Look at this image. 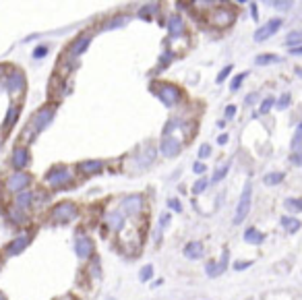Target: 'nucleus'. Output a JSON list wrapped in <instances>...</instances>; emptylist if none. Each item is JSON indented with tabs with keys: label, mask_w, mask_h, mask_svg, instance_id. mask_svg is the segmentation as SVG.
I'll use <instances>...</instances> for the list:
<instances>
[{
	"label": "nucleus",
	"mask_w": 302,
	"mask_h": 300,
	"mask_svg": "<svg viewBox=\"0 0 302 300\" xmlns=\"http://www.w3.org/2000/svg\"><path fill=\"white\" fill-rule=\"evenodd\" d=\"M154 93L160 97V102L166 106V108H174L182 97L180 87H176V85H172V83H158L154 87Z\"/></svg>",
	"instance_id": "f257e3e1"
},
{
	"label": "nucleus",
	"mask_w": 302,
	"mask_h": 300,
	"mask_svg": "<svg viewBox=\"0 0 302 300\" xmlns=\"http://www.w3.org/2000/svg\"><path fill=\"white\" fill-rule=\"evenodd\" d=\"M54 114H56L54 106H44V108H39V110L31 116V120H29V131H31L33 135H39L41 131H46L48 124L54 120Z\"/></svg>",
	"instance_id": "f03ea898"
},
{
	"label": "nucleus",
	"mask_w": 302,
	"mask_h": 300,
	"mask_svg": "<svg viewBox=\"0 0 302 300\" xmlns=\"http://www.w3.org/2000/svg\"><path fill=\"white\" fill-rule=\"evenodd\" d=\"M77 216H79V209H77V205H75L73 201L56 203V205L52 207V211H50V218H52V222H56V224H69V222H73Z\"/></svg>",
	"instance_id": "7ed1b4c3"
},
{
	"label": "nucleus",
	"mask_w": 302,
	"mask_h": 300,
	"mask_svg": "<svg viewBox=\"0 0 302 300\" xmlns=\"http://www.w3.org/2000/svg\"><path fill=\"white\" fill-rule=\"evenodd\" d=\"M73 180V172L67 166H54L46 172V184H50L52 188H62L71 184Z\"/></svg>",
	"instance_id": "20e7f679"
},
{
	"label": "nucleus",
	"mask_w": 302,
	"mask_h": 300,
	"mask_svg": "<svg viewBox=\"0 0 302 300\" xmlns=\"http://www.w3.org/2000/svg\"><path fill=\"white\" fill-rule=\"evenodd\" d=\"M250 199H253V184H250V180H246L244 188H242V195L238 199V207H236V211H234V220H232L236 226L246 220L248 211H250Z\"/></svg>",
	"instance_id": "39448f33"
},
{
	"label": "nucleus",
	"mask_w": 302,
	"mask_h": 300,
	"mask_svg": "<svg viewBox=\"0 0 302 300\" xmlns=\"http://www.w3.org/2000/svg\"><path fill=\"white\" fill-rule=\"evenodd\" d=\"M31 180H33V176H31L29 172H13V174H9L7 180H5V188H7L9 192H15V195H19V192L27 190V186L31 184Z\"/></svg>",
	"instance_id": "423d86ee"
},
{
	"label": "nucleus",
	"mask_w": 302,
	"mask_h": 300,
	"mask_svg": "<svg viewBox=\"0 0 302 300\" xmlns=\"http://www.w3.org/2000/svg\"><path fill=\"white\" fill-rule=\"evenodd\" d=\"M31 162V152L27 145H17L11 154V166L15 168V172H25V168Z\"/></svg>",
	"instance_id": "0eeeda50"
},
{
	"label": "nucleus",
	"mask_w": 302,
	"mask_h": 300,
	"mask_svg": "<svg viewBox=\"0 0 302 300\" xmlns=\"http://www.w3.org/2000/svg\"><path fill=\"white\" fill-rule=\"evenodd\" d=\"M27 87V81H25V75L21 71H11L7 77H5V89L9 93H23Z\"/></svg>",
	"instance_id": "6e6552de"
},
{
	"label": "nucleus",
	"mask_w": 302,
	"mask_h": 300,
	"mask_svg": "<svg viewBox=\"0 0 302 300\" xmlns=\"http://www.w3.org/2000/svg\"><path fill=\"white\" fill-rule=\"evenodd\" d=\"M31 242V234H19V236H15L7 246H5V257H17L21 255Z\"/></svg>",
	"instance_id": "1a4fd4ad"
},
{
	"label": "nucleus",
	"mask_w": 302,
	"mask_h": 300,
	"mask_svg": "<svg viewBox=\"0 0 302 300\" xmlns=\"http://www.w3.org/2000/svg\"><path fill=\"white\" fill-rule=\"evenodd\" d=\"M279 27H282V19H271L267 25H261V27H257L255 29V33H253V39L255 41H265V39H269L271 35H275L277 31H279Z\"/></svg>",
	"instance_id": "9d476101"
},
{
	"label": "nucleus",
	"mask_w": 302,
	"mask_h": 300,
	"mask_svg": "<svg viewBox=\"0 0 302 300\" xmlns=\"http://www.w3.org/2000/svg\"><path fill=\"white\" fill-rule=\"evenodd\" d=\"M236 21V13L228 7H220V9H215L213 15H211V23L213 25H218V27H228L232 25Z\"/></svg>",
	"instance_id": "9b49d317"
},
{
	"label": "nucleus",
	"mask_w": 302,
	"mask_h": 300,
	"mask_svg": "<svg viewBox=\"0 0 302 300\" xmlns=\"http://www.w3.org/2000/svg\"><path fill=\"white\" fill-rule=\"evenodd\" d=\"M124 216H139L141 209H143V197L141 195H126L122 199V205H120Z\"/></svg>",
	"instance_id": "f8f14e48"
},
{
	"label": "nucleus",
	"mask_w": 302,
	"mask_h": 300,
	"mask_svg": "<svg viewBox=\"0 0 302 300\" xmlns=\"http://www.w3.org/2000/svg\"><path fill=\"white\" fill-rule=\"evenodd\" d=\"M75 253L79 259H89L93 255V240L87 236V234H79L75 240Z\"/></svg>",
	"instance_id": "ddd939ff"
},
{
	"label": "nucleus",
	"mask_w": 302,
	"mask_h": 300,
	"mask_svg": "<svg viewBox=\"0 0 302 300\" xmlns=\"http://www.w3.org/2000/svg\"><path fill=\"white\" fill-rule=\"evenodd\" d=\"M160 152L164 158H176L182 152V143L176 137H164V141L160 145Z\"/></svg>",
	"instance_id": "4468645a"
},
{
	"label": "nucleus",
	"mask_w": 302,
	"mask_h": 300,
	"mask_svg": "<svg viewBox=\"0 0 302 300\" xmlns=\"http://www.w3.org/2000/svg\"><path fill=\"white\" fill-rule=\"evenodd\" d=\"M104 170V162L102 160H83L77 164V172L83 176H95Z\"/></svg>",
	"instance_id": "2eb2a0df"
},
{
	"label": "nucleus",
	"mask_w": 302,
	"mask_h": 300,
	"mask_svg": "<svg viewBox=\"0 0 302 300\" xmlns=\"http://www.w3.org/2000/svg\"><path fill=\"white\" fill-rule=\"evenodd\" d=\"M156 156H158V149H156V145H147V147L143 149V152L139 154V158H137V168H139V170H145V168H149L151 164H154Z\"/></svg>",
	"instance_id": "dca6fc26"
},
{
	"label": "nucleus",
	"mask_w": 302,
	"mask_h": 300,
	"mask_svg": "<svg viewBox=\"0 0 302 300\" xmlns=\"http://www.w3.org/2000/svg\"><path fill=\"white\" fill-rule=\"evenodd\" d=\"M89 44H91V35L89 33H83V35H79L73 44L69 46V54L71 56H81L85 50L89 48Z\"/></svg>",
	"instance_id": "f3484780"
},
{
	"label": "nucleus",
	"mask_w": 302,
	"mask_h": 300,
	"mask_svg": "<svg viewBox=\"0 0 302 300\" xmlns=\"http://www.w3.org/2000/svg\"><path fill=\"white\" fill-rule=\"evenodd\" d=\"M168 31L172 37H180L186 33V23H184V19L180 15H172L170 21H168Z\"/></svg>",
	"instance_id": "a211bd4d"
},
{
	"label": "nucleus",
	"mask_w": 302,
	"mask_h": 300,
	"mask_svg": "<svg viewBox=\"0 0 302 300\" xmlns=\"http://www.w3.org/2000/svg\"><path fill=\"white\" fill-rule=\"evenodd\" d=\"M19 114H21V106H19V104H11L9 110H7V116H5V120H3V131H5V133H9L11 128L15 126V122L19 120Z\"/></svg>",
	"instance_id": "6ab92c4d"
},
{
	"label": "nucleus",
	"mask_w": 302,
	"mask_h": 300,
	"mask_svg": "<svg viewBox=\"0 0 302 300\" xmlns=\"http://www.w3.org/2000/svg\"><path fill=\"white\" fill-rule=\"evenodd\" d=\"M33 190H23V192H19V195H15V209L19 211H27L31 205H33Z\"/></svg>",
	"instance_id": "aec40b11"
},
{
	"label": "nucleus",
	"mask_w": 302,
	"mask_h": 300,
	"mask_svg": "<svg viewBox=\"0 0 302 300\" xmlns=\"http://www.w3.org/2000/svg\"><path fill=\"white\" fill-rule=\"evenodd\" d=\"M184 257L186 259H192V261H197L203 257V242L201 240H192L188 244H184Z\"/></svg>",
	"instance_id": "412c9836"
},
{
	"label": "nucleus",
	"mask_w": 302,
	"mask_h": 300,
	"mask_svg": "<svg viewBox=\"0 0 302 300\" xmlns=\"http://www.w3.org/2000/svg\"><path fill=\"white\" fill-rule=\"evenodd\" d=\"M244 240H246L248 244H263L265 234H263L261 230H257V228H248V230L244 232Z\"/></svg>",
	"instance_id": "4be33fe9"
},
{
	"label": "nucleus",
	"mask_w": 302,
	"mask_h": 300,
	"mask_svg": "<svg viewBox=\"0 0 302 300\" xmlns=\"http://www.w3.org/2000/svg\"><path fill=\"white\" fill-rule=\"evenodd\" d=\"M106 224L114 228V230H120L122 224H124V213L122 211H112V213H108L106 216Z\"/></svg>",
	"instance_id": "5701e85b"
},
{
	"label": "nucleus",
	"mask_w": 302,
	"mask_h": 300,
	"mask_svg": "<svg viewBox=\"0 0 302 300\" xmlns=\"http://www.w3.org/2000/svg\"><path fill=\"white\" fill-rule=\"evenodd\" d=\"M286 46L292 50V48H298L302 46V29H296V31H290L286 35Z\"/></svg>",
	"instance_id": "b1692460"
},
{
	"label": "nucleus",
	"mask_w": 302,
	"mask_h": 300,
	"mask_svg": "<svg viewBox=\"0 0 302 300\" xmlns=\"http://www.w3.org/2000/svg\"><path fill=\"white\" fill-rule=\"evenodd\" d=\"M284 178H286L284 172H269V174H265L263 182H265L267 186H277V184H282V182H284Z\"/></svg>",
	"instance_id": "393cba45"
},
{
	"label": "nucleus",
	"mask_w": 302,
	"mask_h": 300,
	"mask_svg": "<svg viewBox=\"0 0 302 300\" xmlns=\"http://www.w3.org/2000/svg\"><path fill=\"white\" fill-rule=\"evenodd\" d=\"M282 226H284V230H288L290 234H294V232H298V230H300L302 222H300V220H296V218H288V216H284V218H282Z\"/></svg>",
	"instance_id": "a878e982"
},
{
	"label": "nucleus",
	"mask_w": 302,
	"mask_h": 300,
	"mask_svg": "<svg viewBox=\"0 0 302 300\" xmlns=\"http://www.w3.org/2000/svg\"><path fill=\"white\" fill-rule=\"evenodd\" d=\"M282 58H279L277 54H259L255 58V64L257 67H265V64H273V62H279Z\"/></svg>",
	"instance_id": "bb28decb"
},
{
	"label": "nucleus",
	"mask_w": 302,
	"mask_h": 300,
	"mask_svg": "<svg viewBox=\"0 0 302 300\" xmlns=\"http://www.w3.org/2000/svg\"><path fill=\"white\" fill-rule=\"evenodd\" d=\"M207 186H209V178L201 176L195 184H192V195H203V192L207 190Z\"/></svg>",
	"instance_id": "cd10ccee"
},
{
	"label": "nucleus",
	"mask_w": 302,
	"mask_h": 300,
	"mask_svg": "<svg viewBox=\"0 0 302 300\" xmlns=\"http://www.w3.org/2000/svg\"><path fill=\"white\" fill-rule=\"evenodd\" d=\"M284 205H286V209H288V211H294V213L302 211V199H296V197H288V199L284 201Z\"/></svg>",
	"instance_id": "c85d7f7f"
},
{
	"label": "nucleus",
	"mask_w": 302,
	"mask_h": 300,
	"mask_svg": "<svg viewBox=\"0 0 302 300\" xmlns=\"http://www.w3.org/2000/svg\"><path fill=\"white\" fill-rule=\"evenodd\" d=\"M205 273H207L209 277H218V275H220V273H224V271H222L220 263H215V261H207V263H205Z\"/></svg>",
	"instance_id": "c756f323"
},
{
	"label": "nucleus",
	"mask_w": 302,
	"mask_h": 300,
	"mask_svg": "<svg viewBox=\"0 0 302 300\" xmlns=\"http://www.w3.org/2000/svg\"><path fill=\"white\" fill-rule=\"evenodd\" d=\"M271 108H275V99H273L271 95H267V97L261 102V106H259V114H267Z\"/></svg>",
	"instance_id": "7c9ffc66"
},
{
	"label": "nucleus",
	"mask_w": 302,
	"mask_h": 300,
	"mask_svg": "<svg viewBox=\"0 0 302 300\" xmlns=\"http://www.w3.org/2000/svg\"><path fill=\"white\" fill-rule=\"evenodd\" d=\"M244 79H246V73H238V75H236V77L232 79V83H230V91H238V89L242 87Z\"/></svg>",
	"instance_id": "2f4dec72"
},
{
	"label": "nucleus",
	"mask_w": 302,
	"mask_h": 300,
	"mask_svg": "<svg viewBox=\"0 0 302 300\" xmlns=\"http://www.w3.org/2000/svg\"><path fill=\"white\" fill-rule=\"evenodd\" d=\"M9 220H11L13 224H23V222H25V213L13 207V209L9 211Z\"/></svg>",
	"instance_id": "473e14b6"
},
{
	"label": "nucleus",
	"mask_w": 302,
	"mask_h": 300,
	"mask_svg": "<svg viewBox=\"0 0 302 300\" xmlns=\"http://www.w3.org/2000/svg\"><path fill=\"white\" fill-rule=\"evenodd\" d=\"M269 5H271L273 9H279V11H290V9L294 7L292 0H271Z\"/></svg>",
	"instance_id": "72a5a7b5"
},
{
	"label": "nucleus",
	"mask_w": 302,
	"mask_h": 300,
	"mask_svg": "<svg viewBox=\"0 0 302 300\" xmlns=\"http://www.w3.org/2000/svg\"><path fill=\"white\" fill-rule=\"evenodd\" d=\"M290 102H292V95L290 93H282V95H279V99L275 102V108L277 110H286L290 106Z\"/></svg>",
	"instance_id": "f704fd0d"
},
{
	"label": "nucleus",
	"mask_w": 302,
	"mask_h": 300,
	"mask_svg": "<svg viewBox=\"0 0 302 300\" xmlns=\"http://www.w3.org/2000/svg\"><path fill=\"white\" fill-rule=\"evenodd\" d=\"M228 170H230V164H224L222 168H218V170H215V174H213V178H211L209 182H220L222 178H226V174H228Z\"/></svg>",
	"instance_id": "c9c22d12"
},
{
	"label": "nucleus",
	"mask_w": 302,
	"mask_h": 300,
	"mask_svg": "<svg viewBox=\"0 0 302 300\" xmlns=\"http://www.w3.org/2000/svg\"><path fill=\"white\" fill-rule=\"evenodd\" d=\"M151 275H154V265H143L141 271H139V280L141 282H149Z\"/></svg>",
	"instance_id": "e433bc0d"
},
{
	"label": "nucleus",
	"mask_w": 302,
	"mask_h": 300,
	"mask_svg": "<svg viewBox=\"0 0 302 300\" xmlns=\"http://www.w3.org/2000/svg\"><path fill=\"white\" fill-rule=\"evenodd\" d=\"M124 23H128V17H126V15H124V17L120 15V17H116V19H112L110 23L106 25V29H116V27H120V25H124Z\"/></svg>",
	"instance_id": "4c0bfd02"
},
{
	"label": "nucleus",
	"mask_w": 302,
	"mask_h": 300,
	"mask_svg": "<svg viewBox=\"0 0 302 300\" xmlns=\"http://www.w3.org/2000/svg\"><path fill=\"white\" fill-rule=\"evenodd\" d=\"M232 69H234V67H232V64H228V67H224V69L220 71V75H218V77H215V83H224V81L228 79V75L232 73Z\"/></svg>",
	"instance_id": "58836bf2"
},
{
	"label": "nucleus",
	"mask_w": 302,
	"mask_h": 300,
	"mask_svg": "<svg viewBox=\"0 0 302 300\" xmlns=\"http://www.w3.org/2000/svg\"><path fill=\"white\" fill-rule=\"evenodd\" d=\"M292 154H298V152H302V135H298L296 133V137L292 139Z\"/></svg>",
	"instance_id": "ea45409f"
},
{
	"label": "nucleus",
	"mask_w": 302,
	"mask_h": 300,
	"mask_svg": "<svg viewBox=\"0 0 302 300\" xmlns=\"http://www.w3.org/2000/svg\"><path fill=\"white\" fill-rule=\"evenodd\" d=\"M46 54H48V46H46V44H41V46H37V48L33 50V58H35V60L44 58Z\"/></svg>",
	"instance_id": "a19ab883"
},
{
	"label": "nucleus",
	"mask_w": 302,
	"mask_h": 300,
	"mask_svg": "<svg viewBox=\"0 0 302 300\" xmlns=\"http://www.w3.org/2000/svg\"><path fill=\"white\" fill-rule=\"evenodd\" d=\"M209 154H211V145L203 143V145L199 147V162H203L205 158H209Z\"/></svg>",
	"instance_id": "79ce46f5"
},
{
	"label": "nucleus",
	"mask_w": 302,
	"mask_h": 300,
	"mask_svg": "<svg viewBox=\"0 0 302 300\" xmlns=\"http://www.w3.org/2000/svg\"><path fill=\"white\" fill-rule=\"evenodd\" d=\"M168 207H170L172 211H176V213H180V211H182V207H180V201H178L176 197H174V199H172V197L168 199Z\"/></svg>",
	"instance_id": "37998d69"
},
{
	"label": "nucleus",
	"mask_w": 302,
	"mask_h": 300,
	"mask_svg": "<svg viewBox=\"0 0 302 300\" xmlns=\"http://www.w3.org/2000/svg\"><path fill=\"white\" fill-rule=\"evenodd\" d=\"M192 172H195V174H205L207 172L205 162H195V166H192Z\"/></svg>",
	"instance_id": "c03bdc74"
},
{
	"label": "nucleus",
	"mask_w": 302,
	"mask_h": 300,
	"mask_svg": "<svg viewBox=\"0 0 302 300\" xmlns=\"http://www.w3.org/2000/svg\"><path fill=\"white\" fill-rule=\"evenodd\" d=\"M250 265H253V261H236V263H234V269H236V271H244V269H248Z\"/></svg>",
	"instance_id": "a18cd8bd"
},
{
	"label": "nucleus",
	"mask_w": 302,
	"mask_h": 300,
	"mask_svg": "<svg viewBox=\"0 0 302 300\" xmlns=\"http://www.w3.org/2000/svg\"><path fill=\"white\" fill-rule=\"evenodd\" d=\"M176 126H178V124H176V120H170V122H168V126L164 128V137H170V133L174 131Z\"/></svg>",
	"instance_id": "49530a36"
},
{
	"label": "nucleus",
	"mask_w": 302,
	"mask_h": 300,
	"mask_svg": "<svg viewBox=\"0 0 302 300\" xmlns=\"http://www.w3.org/2000/svg\"><path fill=\"white\" fill-rule=\"evenodd\" d=\"M290 162H292L294 166H302V152H298V154H292Z\"/></svg>",
	"instance_id": "de8ad7c7"
},
{
	"label": "nucleus",
	"mask_w": 302,
	"mask_h": 300,
	"mask_svg": "<svg viewBox=\"0 0 302 300\" xmlns=\"http://www.w3.org/2000/svg\"><path fill=\"white\" fill-rule=\"evenodd\" d=\"M168 222H170V213H164V216L160 218V230H164L168 226Z\"/></svg>",
	"instance_id": "09e8293b"
},
{
	"label": "nucleus",
	"mask_w": 302,
	"mask_h": 300,
	"mask_svg": "<svg viewBox=\"0 0 302 300\" xmlns=\"http://www.w3.org/2000/svg\"><path fill=\"white\" fill-rule=\"evenodd\" d=\"M220 267H222V271H226V267H228V251H224V255H222V261H220Z\"/></svg>",
	"instance_id": "8fccbe9b"
},
{
	"label": "nucleus",
	"mask_w": 302,
	"mask_h": 300,
	"mask_svg": "<svg viewBox=\"0 0 302 300\" xmlns=\"http://www.w3.org/2000/svg\"><path fill=\"white\" fill-rule=\"evenodd\" d=\"M234 114H236V106H234V104H230L228 108H226V118H232Z\"/></svg>",
	"instance_id": "3c124183"
},
{
	"label": "nucleus",
	"mask_w": 302,
	"mask_h": 300,
	"mask_svg": "<svg viewBox=\"0 0 302 300\" xmlns=\"http://www.w3.org/2000/svg\"><path fill=\"white\" fill-rule=\"evenodd\" d=\"M250 17L255 19V23L259 21V9H257V5H250Z\"/></svg>",
	"instance_id": "603ef678"
},
{
	"label": "nucleus",
	"mask_w": 302,
	"mask_h": 300,
	"mask_svg": "<svg viewBox=\"0 0 302 300\" xmlns=\"http://www.w3.org/2000/svg\"><path fill=\"white\" fill-rule=\"evenodd\" d=\"M228 143V135L226 133H222L220 137H218V145H226Z\"/></svg>",
	"instance_id": "864d4df0"
},
{
	"label": "nucleus",
	"mask_w": 302,
	"mask_h": 300,
	"mask_svg": "<svg viewBox=\"0 0 302 300\" xmlns=\"http://www.w3.org/2000/svg\"><path fill=\"white\" fill-rule=\"evenodd\" d=\"M290 54H294V56H302V46H298V48H292V50H290Z\"/></svg>",
	"instance_id": "5fc2aeb1"
},
{
	"label": "nucleus",
	"mask_w": 302,
	"mask_h": 300,
	"mask_svg": "<svg viewBox=\"0 0 302 300\" xmlns=\"http://www.w3.org/2000/svg\"><path fill=\"white\" fill-rule=\"evenodd\" d=\"M170 56H172L170 52H166V54L162 56V64H164V67H166V64H168V62H170Z\"/></svg>",
	"instance_id": "6e6d98bb"
},
{
	"label": "nucleus",
	"mask_w": 302,
	"mask_h": 300,
	"mask_svg": "<svg viewBox=\"0 0 302 300\" xmlns=\"http://www.w3.org/2000/svg\"><path fill=\"white\" fill-rule=\"evenodd\" d=\"M255 99H257V93H250V95H246V104H255Z\"/></svg>",
	"instance_id": "4d7b16f0"
},
{
	"label": "nucleus",
	"mask_w": 302,
	"mask_h": 300,
	"mask_svg": "<svg viewBox=\"0 0 302 300\" xmlns=\"http://www.w3.org/2000/svg\"><path fill=\"white\" fill-rule=\"evenodd\" d=\"M0 300H9V298H7V294H5V292H0Z\"/></svg>",
	"instance_id": "13d9d810"
},
{
	"label": "nucleus",
	"mask_w": 302,
	"mask_h": 300,
	"mask_svg": "<svg viewBox=\"0 0 302 300\" xmlns=\"http://www.w3.org/2000/svg\"><path fill=\"white\" fill-rule=\"evenodd\" d=\"M56 300H73L71 296H62V298H56Z\"/></svg>",
	"instance_id": "bf43d9fd"
},
{
	"label": "nucleus",
	"mask_w": 302,
	"mask_h": 300,
	"mask_svg": "<svg viewBox=\"0 0 302 300\" xmlns=\"http://www.w3.org/2000/svg\"><path fill=\"white\" fill-rule=\"evenodd\" d=\"M298 135H302V122H300V126H298Z\"/></svg>",
	"instance_id": "052dcab7"
},
{
	"label": "nucleus",
	"mask_w": 302,
	"mask_h": 300,
	"mask_svg": "<svg viewBox=\"0 0 302 300\" xmlns=\"http://www.w3.org/2000/svg\"><path fill=\"white\" fill-rule=\"evenodd\" d=\"M296 73H298V75H300V77H302V69H296Z\"/></svg>",
	"instance_id": "680f3d73"
},
{
	"label": "nucleus",
	"mask_w": 302,
	"mask_h": 300,
	"mask_svg": "<svg viewBox=\"0 0 302 300\" xmlns=\"http://www.w3.org/2000/svg\"><path fill=\"white\" fill-rule=\"evenodd\" d=\"M0 269H3V263H0Z\"/></svg>",
	"instance_id": "e2e57ef3"
},
{
	"label": "nucleus",
	"mask_w": 302,
	"mask_h": 300,
	"mask_svg": "<svg viewBox=\"0 0 302 300\" xmlns=\"http://www.w3.org/2000/svg\"><path fill=\"white\" fill-rule=\"evenodd\" d=\"M0 145H3V141H0Z\"/></svg>",
	"instance_id": "0e129e2a"
}]
</instances>
